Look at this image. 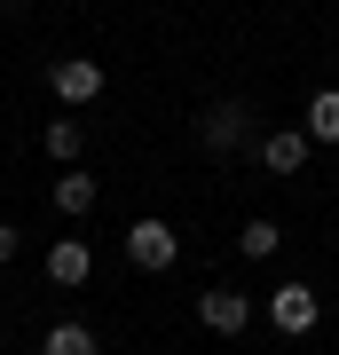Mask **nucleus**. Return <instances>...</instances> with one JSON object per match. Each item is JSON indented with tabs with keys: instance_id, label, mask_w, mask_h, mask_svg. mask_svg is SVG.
Returning <instances> with one entry per match:
<instances>
[{
	"instance_id": "13",
	"label": "nucleus",
	"mask_w": 339,
	"mask_h": 355,
	"mask_svg": "<svg viewBox=\"0 0 339 355\" xmlns=\"http://www.w3.org/2000/svg\"><path fill=\"white\" fill-rule=\"evenodd\" d=\"M16 253H24V237H16V221H0V268H8Z\"/></svg>"
},
{
	"instance_id": "9",
	"label": "nucleus",
	"mask_w": 339,
	"mask_h": 355,
	"mask_svg": "<svg viewBox=\"0 0 339 355\" xmlns=\"http://www.w3.org/2000/svg\"><path fill=\"white\" fill-rule=\"evenodd\" d=\"M300 135H308V142H339V87H315V95H308Z\"/></svg>"
},
{
	"instance_id": "6",
	"label": "nucleus",
	"mask_w": 339,
	"mask_h": 355,
	"mask_svg": "<svg viewBox=\"0 0 339 355\" xmlns=\"http://www.w3.org/2000/svg\"><path fill=\"white\" fill-rule=\"evenodd\" d=\"M198 316H205V331H221V340H229V331L252 324V300H245V292H229V284H214V292L198 300Z\"/></svg>"
},
{
	"instance_id": "8",
	"label": "nucleus",
	"mask_w": 339,
	"mask_h": 355,
	"mask_svg": "<svg viewBox=\"0 0 339 355\" xmlns=\"http://www.w3.org/2000/svg\"><path fill=\"white\" fill-rule=\"evenodd\" d=\"M95 174H79V166H63V182H55V214L63 221H79V214H95Z\"/></svg>"
},
{
	"instance_id": "1",
	"label": "nucleus",
	"mask_w": 339,
	"mask_h": 355,
	"mask_svg": "<svg viewBox=\"0 0 339 355\" xmlns=\"http://www.w3.org/2000/svg\"><path fill=\"white\" fill-rule=\"evenodd\" d=\"M198 142H205V150H214V158H229V150H245V142H252V103H237V95H221L214 111L198 119Z\"/></svg>"
},
{
	"instance_id": "5",
	"label": "nucleus",
	"mask_w": 339,
	"mask_h": 355,
	"mask_svg": "<svg viewBox=\"0 0 339 355\" xmlns=\"http://www.w3.org/2000/svg\"><path fill=\"white\" fill-rule=\"evenodd\" d=\"M87 277H95V245L55 237V245H48V284H63V292H71V284H87Z\"/></svg>"
},
{
	"instance_id": "2",
	"label": "nucleus",
	"mask_w": 339,
	"mask_h": 355,
	"mask_svg": "<svg viewBox=\"0 0 339 355\" xmlns=\"http://www.w3.org/2000/svg\"><path fill=\"white\" fill-rule=\"evenodd\" d=\"M268 324H277L284 340L315 331V284H300V277H292V284H277V292H268Z\"/></svg>"
},
{
	"instance_id": "3",
	"label": "nucleus",
	"mask_w": 339,
	"mask_h": 355,
	"mask_svg": "<svg viewBox=\"0 0 339 355\" xmlns=\"http://www.w3.org/2000/svg\"><path fill=\"white\" fill-rule=\"evenodd\" d=\"M48 87H55V103H95L103 95V64H95V55H55Z\"/></svg>"
},
{
	"instance_id": "7",
	"label": "nucleus",
	"mask_w": 339,
	"mask_h": 355,
	"mask_svg": "<svg viewBox=\"0 0 339 355\" xmlns=\"http://www.w3.org/2000/svg\"><path fill=\"white\" fill-rule=\"evenodd\" d=\"M261 166H268V174H300V166H308V135H300V127L261 135Z\"/></svg>"
},
{
	"instance_id": "11",
	"label": "nucleus",
	"mask_w": 339,
	"mask_h": 355,
	"mask_svg": "<svg viewBox=\"0 0 339 355\" xmlns=\"http://www.w3.org/2000/svg\"><path fill=\"white\" fill-rule=\"evenodd\" d=\"M40 355H103V340H95L87 324H55L48 340H40Z\"/></svg>"
},
{
	"instance_id": "10",
	"label": "nucleus",
	"mask_w": 339,
	"mask_h": 355,
	"mask_svg": "<svg viewBox=\"0 0 339 355\" xmlns=\"http://www.w3.org/2000/svg\"><path fill=\"white\" fill-rule=\"evenodd\" d=\"M277 245H284V229L268 221V214H252V221L237 229V253H245V261H268V253H277Z\"/></svg>"
},
{
	"instance_id": "4",
	"label": "nucleus",
	"mask_w": 339,
	"mask_h": 355,
	"mask_svg": "<svg viewBox=\"0 0 339 355\" xmlns=\"http://www.w3.org/2000/svg\"><path fill=\"white\" fill-rule=\"evenodd\" d=\"M174 253H182V237L166 221H134V229H126V261H134V268H174Z\"/></svg>"
},
{
	"instance_id": "12",
	"label": "nucleus",
	"mask_w": 339,
	"mask_h": 355,
	"mask_svg": "<svg viewBox=\"0 0 339 355\" xmlns=\"http://www.w3.org/2000/svg\"><path fill=\"white\" fill-rule=\"evenodd\" d=\"M40 142H48V158H55V166H71L87 135H79V119H48V135H40Z\"/></svg>"
}]
</instances>
